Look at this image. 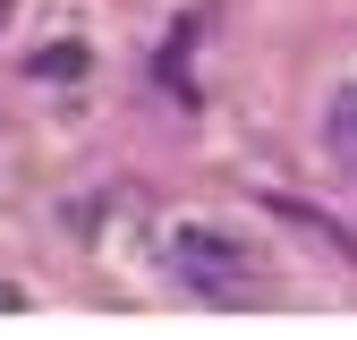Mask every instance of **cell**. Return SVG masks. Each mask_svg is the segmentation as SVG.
<instances>
[{"label": "cell", "mask_w": 357, "mask_h": 340, "mask_svg": "<svg viewBox=\"0 0 357 340\" xmlns=\"http://www.w3.org/2000/svg\"><path fill=\"white\" fill-rule=\"evenodd\" d=\"M170 264H178V281L196 298H238L247 289V247L230 230H213V222H178L170 230Z\"/></svg>", "instance_id": "obj_1"}, {"label": "cell", "mask_w": 357, "mask_h": 340, "mask_svg": "<svg viewBox=\"0 0 357 340\" xmlns=\"http://www.w3.org/2000/svg\"><path fill=\"white\" fill-rule=\"evenodd\" d=\"M68 68H85V52H68V42H52V52H43V77H68Z\"/></svg>", "instance_id": "obj_2"}, {"label": "cell", "mask_w": 357, "mask_h": 340, "mask_svg": "<svg viewBox=\"0 0 357 340\" xmlns=\"http://www.w3.org/2000/svg\"><path fill=\"white\" fill-rule=\"evenodd\" d=\"M0 26H9V0H0Z\"/></svg>", "instance_id": "obj_3"}]
</instances>
